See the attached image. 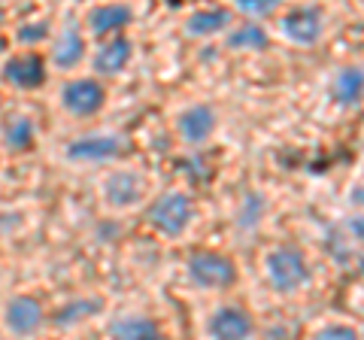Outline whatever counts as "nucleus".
<instances>
[{
	"instance_id": "obj_1",
	"label": "nucleus",
	"mask_w": 364,
	"mask_h": 340,
	"mask_svg": "<svg viewBox=\"0 0 364 340\" xmlns=\"http://www.w3.org/2000/svg\"><path fill=\"white\" fill-rule=\"evenodd\" d=\"M267 277L273 282L277 292H298L306 280H310V267H306L304 255L291 246H282V249H273L267 255Z\"/></svg>"
},
{
	"instance_id": "obj_2",
	"label": "nucleus",
	"mask_w": 364,
	"mask_h": 340,
	"mask_svg": "<svg viewBox=\"0 0 364 340\" xmlns=\"http://www.w3.org/2000/svg\"><path fill=\"white\" fill-rule=\"evenodd\" d=\"M188 274L203 289H225L237 280L234 265L219 253H195L188 262Z\"/></svg>"
},
{
	"instance_id": "obj_3",
	"label": "nucleus",
	"mask_w": 364,
	"mask_h": 340,
	"mask_svg": "<svg viewBox=\"0 0 364 340\" xmlns=\"http://www.w3.org/2000/svg\"><path fill=\"white\" fill-rule=\"evenodd\" d=\"M188 222H191V201L182 195V191H167V195L158 198V203L152 207V225L170 237L186 231Z\"/></svg>"
},
{
	"instance_id": "obj_4",
	"label": "nucleus",
	"mask_w": 364,
	"mask_h": 340,
	"mask_svg": "<svg viewBox=\"0 0 364 340\" xmlns=\"http://www.w3.org/2000/svg\"><path fill=\"white\" fill-rule=\"evenodd\" d=\"M64 107L76 116H91L104 107V88L95 79H73L64 85Z\"/></svg>"
},
{
	"instance_id": "obj_5",
	"label": "nucleus",
	"mask_w": 364,
	"mask_h": 340,
	"mask_svg": "<svg viewBox=\"0 0 364 340\" xmlns=\"http://www.w3.org/2000/svg\"><path fill=\"white\" fill-rule=\"evenodd\" d=\"M282 31H286V37L291 43L310 46V43L322 37V16H318V9H313V6L291 9V13L282 18Z\"/></svg>"
},
{
	"instance_id": "obj_6",
	"label": "nucleus",
	"mask_w": 364,
	"mask_h": 340,
	"mask_svg": "<svg viewBox=\"0 0 364 340\" xmlns=\"http://www.w3.org/2000/svg\"><path fill=\"white\" fill-rule=\"evenodd\" d=\"M67 155L73 161H107V158L119 155V140L112 134H91V137H79L70 143Z\"/></svg>"
},
{
	"instance_id": "obj_7",
	"label": "nucleus",
	"mask_w": 364,
	"mask_h": 340,
	"mask_svg": "<svg viewBox=\"0 0 364 340\" xmlns=\"http://www.w3.org/2000/svg\"><path fill=\"white\" fill-rule=\"evenodd\" d=\"M104 198L112 207H131L143 198V179L136 174H128V170H119L104 183Z\"/></svg>"
},
{
	"instance_id": "obj_8",
	"label": "nucleus",
	"mask_w": 364,
	"mask_h": 340,
	"mask_svg": "<svg viewBox=\"0 0 364 340\" xmlns=\"http://www.w3.org/2000/svg\"><path fill=\"white\" fill-rule=\"evenodd\" d=\"M249 331H252V322L237 307H222L210 319V334L219 340H243V337H249Z\"/></svg>"
},
{
	"instance_id": "obj_9",
	"label": "nucleus",
	"mask_w": 364,
	"mask_h": 340,
	"mask_svg": "<svg viewBox=\"0 0 364 340\" xmlns=\"http://www.w3.org/2000/svg\"><path fill=\"white\" fill-rule=\"evenodd\" d=\"M43 322V310L33 298H13L6 304V325L16 334H31L37 331Z\"/></svg>"
},
{
	"instance_id": "obj_10",
	"label": "nucleus",
	"mask_w": 364,
	"mask_h": 340,
	"mask_svg": "<svg viewBox=\"0 0 364 340\" xmlns=\"http://www.w3.org/2000/svg\"><path fill=\"white\" fill-rule=\"evenodd\" d=\"M4 76L18 88H37V85H43V79H46L43 58L40 55H18V58H13L6 64Z\"/></svg>"
},
{
	"instance_id": "obj_11",
	"label": "nucleus",
	"mask_w": 364,
	"mask_h": 340,
	"mask_svg": "<svg viewBox=\"0 0 364 340\" xmlns=\"http://www.w3.org/2000/svg\"><path fill=\"white\" fill-rule=\"evenodd\" d=\"M215 128V116L210 107H191L179 116V134L188 143H203Z\"/></svg>"
},
{
	"instance_id": "obj_12",
	"label": "nucleus",
	"mask_w": 364,
	"mask_h": 340,
	"mask_svg": "<svg viewBox=\"0 0 364 340\" xmlns=\"http://www.w3.org/2000/svg\"><path fill=\"white\" fill-rule=\"evenodd\" d=\"M131 21V9L124 4H107V6H97L91 13V28L97 33H109V31H119Z\"/></svg>"
},
{
	"instance_id": "obj_13",
	"label": "nucleus",
	"mask_w": 364,
	"mask_h": 340,
	"mask_svg": "<svg viewBox=\"0 0 364 340\" xmlns=\"http://www.w3.org/2000/svg\"><path fill=\"white\" fill-rule=\"evenodd\" d=\"M364 95V70L358 67H346L334 76V97L340 104H355V100Z\"/></svg>"
},
{
	"instance_id": "obj_14",
	"label": "nucleus",
	"mask_w": 364,
	"mask_h": 340,
	"mask_svg": "<svg viewBox=\"0 0 364 340\" xmlns=\"http://www.w3.org/2000/svg\"><path fill=\"white\" fill-rule=\"evenodd\" d=\"M128 58H131V43L128 40H112V43H107V46L97 52L95 70H100V73H119L122 67L128 64Z\"/></svg>"
},
{
	"instance_id": "obj_15",
	"label": "nucleus",
	"mask_w": 364,
	"mask_h": 340,
	"mask_svg": "<svg viewBox=\"0 0 364 340\" xmlns=\"http://www.w3.org/2000/svg\"><path fill=\"white\" fill-rule=\"evenodd\" d=\"M82 37H79V31L73 25H67V31L61 33L58 46H55V64L58 67H73L79 58H82Z\"/></svg>"
},
{
	"instance_id": "obj_16",
	"label": "nucleus",
	"mask_w": 364,
	"mask_h": 340,
	"mask_svg": "<svg viewBox=\"0 0 364 340\" xmlns=\"http://www.w3.org/2000/svg\"><path fill=\"white\" fill-rule=\"evenodd\" d=\"M228 21H231V16H228L225 9H207V13H195V16H191L186 31L198 33V37H210V33L228 28Z\"/></svg>"
},
{
	"instance_id": "obj_17",
	"label": "nucleus",
	"mask_w": 364,
	"mask_h": 340,
	"mask_svg": "<svg viewBox=\"0 0 364 340\" xmlns=\"http://www.w3.org/2000/svg\"><path fill=\"white\" fill-rule=\"evenodd\" d=\"M112 334L124 340H152L158 337V325L152 319H143V316H128V319H119L112 325Z\"/></svg>"
},
{
	"instance_id": "obj_18",
	"label": "nucleus",
	"mask_w": 364,
	"mask_h": 340,
	"mask_svg": "<svg viewBox=\"0 0 364 340\" xmlns=\"http://www.w3.org/2000/svg\"><path fill=\"white\" fill-rule=\"evenodd\" d=\"M100 310V301L97 298H88V301H73L67 304L64 310H58V316H55V325L58 328H73L76 322L88 319V316H95Z\"/></svg>"
},
{
	"instance_id": "obj_19",
	"label": "nucleus",
	"mask_w": 364,
	"mask_h": 340,
	"mask_svg": "<svg viewBox=\"0 0 364 340\" xmlns=\"http://www.w3.org/2000/svg\"><path fill=\"white\" fill-rule=\"evenodd\" d=\"M4 137H6V146L9 149H28V146L33 143V122L28 116H16L13 122L6 124V131H4Z\"/></svg>"
},
{
	"instance_id": "obj_20",
	"label": "nucleus",
	"mask_w": 364,
	"mask_h": 340,
	"mask_svg": "<svg viewBox=\"0 0 364 340\" xmlns=\"http://www.w3.org/2000/svg\"><path fill=\"white\" fill-rule=\"evenodd\" d=\"M228 46L231 49H264L267 46V33H264V28H258V25H246V28L234 31L231 37H228Z\"/></svg>"
},
{
	"instance_id": "obj_21",
	"label": "nucleus",
	"mask_w": 364,
	"mask_h": 340,
	"mask_svg": "<svg viewBox=\"0 0 364 340\" xmlns=\"http://www.w3.org/2000/svg\"><path fill=\"white\" fill-rule=\"evenodd\" d=\"M246 13H255V16H264V13H270L273 6L279 4V0H237Z\"/></svg>"
},
{
	"instance_id": "obj_22",
	"label": "nucleus",
	"mask_w": 364,
	"mask_h": 340,
	"mask_svg": "<svg viewBox=\"0 0 364 340\" xmlns=\"http://www.w3.org/2000/svg\"><path fill=\"white\" fill-rule=\"evenodd\" d=\"M318 337H334V340H352L355 337V328H349V325H328L318 331Z\"/></svg>"
},
{
	"instance_id": "obj_23",
	"label": "nucleus",
	"mask_w": 364,
	"mask_h": 340,
	"mask_svg": "<svg viewBox=\"0 0 364 340\" xmlns=\"http://www.w3.org/2000/svg\"><path fill=\"white\" fill-rule=\"evenodd\" d=\"M18 37H21V40H40V37H46V25H37V28H21Z\"/></svg>"
},
{
	"instance_id": "obj_24",
	"label": "nucleus",
	"mask_w": 364,
	"mask_h": 340,
	"mask_svg": "<svg viewBox=\"0 0 364 340\" xmlns=\"http://www.w3.org/2000/svg\"><path fill=\"white\" fill-rule=\"evenodd\" d=\"M349 231L364 243V216H355V219H352V222H349Z\"/></svg>"
},
{
	"instance_id": "obj_25",
	"label": "nucleus",
	"mask_w": 364,
	"mask_h": 340,
	"mask_svg": "<svg viewBox=\"0 0 364 340\" xmlns=\"http://www.w3.org/2000/svg\"><path fill=\"white\" fill-rule=\"evenodd\" d=\"M352 201H355V203H364V186L352 191Z\"/></svg>"
}]
</instances>
